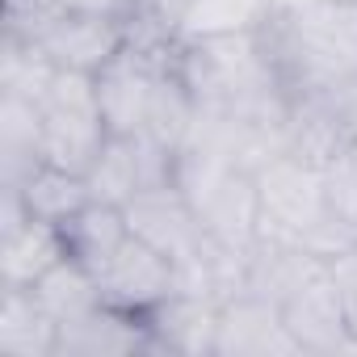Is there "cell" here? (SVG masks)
Wrapping results in <instances>:
<instances>
[{
  "instance_id": "cell-6",
  "label": "cell",
  "mask_w": 357,
  "mask_h": 357,
  "mask_svg": "<svg viewBox=\"0 0 357 357\" xmlns=\"http://www.w3.org/2000/svg\"><path fill=\"white\" fill-rule=\"evenodd\" d=\"M282 319L298 344L303 357H340L349 353V319L336 294V282L328 273V265L307 278L286 303H282Z\"/></svg>"
},
{
  "instance_id": "cell-25",
  "label": "cell",
  "mask_w": 357,
  "mask_h": 357,
  "mask_svg": "<svg viewBox=\"0 0 357 357\" xmlns=\"http://www.w3.org/2000/svg\"><path fill=\"white\" fill-rule=\"evenodd\" d=\"M135 0H59L63 13H89V17H126Z\"/></svg>"
},
{
  "instance_id": "cell-24",
  "label": "cell",
  "mask_w": 357,
  "mask_h": 357,
  "mask_svg": "<svg viewBox=\"0 0 357 357\" xmlns=\"http://www.w3.org/2000/svg\"><path fill=\"white\" fill-rule=\"evenodd\" d=\"M59 13H63L59 0H5V34L38 38V30Z\"/></svg>"
},
{
  "instance_id": "cell-16",
  "label": "cell",
  "mask_w": 357,
  "mask_h": 357,
  "mask_svg": "<svg viewBox=\"0 0 357 357\" xmlns=\"http://www.w3.org/2000/svg\"><path fill=\"white\" fill-rule=\"evenodd\" d=\"M59 231H63L68 257L84 261L89 269H101V265L130 240L126 211H122V206H109V202H89V206H80L68 223H59Z\"/></svg>"
},
{
  "instance_id": "cell-23",
  "label": "cell",
  "mask_w": 357,
  "mask_h": 357,
  "mask_svg": "<svg viewBox=\"0 0 357 357\" xmlns=\"http://www.w3.org/2000/svg\"><path fill=\"white\" fill-rule=\"evenodd\" d=\"M328 273L336 282L344 319H349V353H357V244H349L344 252H336L328 261Z\"/></svg>"
},
{
  "instance_id": "cell-9",
  "label": "cell",
  "mask_w": 357,
  "mask_h": 357,
  "mask_svg": "<svg viewBox=\"0 0 357 357\" xmlns=\"http://www.w3.org/2000/svg\"><path fill=\"white\" fill-rule=\"evenodd\" d=\"M219 298L172 290L155 311H147L155 357H215L219 349Z\"/></svg>"
},
{
  "instance_id": "cell-4",
  "label": "cell",
  "mask_w": 357,
  "mask_h": 357,
  "mask_svg": "<svg viewBox=\"0 0 357 357\" xmlns=\"http://www.w3.org/2000/svg\"><path fill=\"white\" fill-rule=\"evenodd\" d=\"M93 273H97V286H101V303L118 307V311H130V315L155 311L176 290V265H172V257H164L160 248L143 244L139 236H130Z\"/></svg>"
},
{
  "instance_id": "cell-3",
  "label": "cell",
  "mask_w": 357,
  "mask_h": 357,
  "mask_svg": "<svg viewBox=\"0 0 357 357\" xmlns=\"http://www.w3.org/2000/svg\"><path fill=\"white\" fill-rule=\"evenodd\" d=\"M105 139H109V126L101 118L97 76L59 68L43 97V160L72 172H89Z\"/></svg>"
},
{
  "instance_id": "cell-7",
  "label": "cell",
  "mask_w": 357,
  "mask_h": 357,
  "mask_svg": "<svg viewBox=\"0 0 357 357\" xmlns=\"http://www.w3.org/2000/svg\"><path fill=\"white\" fill-rule=\"evenodd\" d=\"M47 59L63 72H101L126 47V17H89V13H59L34 38Z\"/></svg>"
},
{
  "instance_id": "cell-18",
  "label": "cell",
  "mask_w": 357,
  "mask_h": 357,
  "mask_svg": "<svg viewBox=\"0 0 357 357\" xmlns=\"http://www.w3.org/2000/svg\"><path fill=\"white\" fill-rule=\"evenodd\" d=\"M84 181H89L93 202L126 206L143 190V168H139V143H135V135H109L105 147H101V155L84 172Z\"/></svg>"
},
{
  "instance_id": "cell-22",
  "label": "cell",
  "mask_w": 357,
  "mask_h": 357,
  "mask_svg": "<svg viewBox=\"0 0 357 357\" xmlns=\"http://www.w3.org/2000/svg\"><path fill=\"white\" fill-rule=\"evenodd\" d=\"M324 194H328L332 219L344 227L349 244H357V143H349L324 168Z\"/></svg>"
},
{
  "instance_id": "cell-5",
  "label": "cell",
  "mask_w": 357,
  "mask_h": 357,
  "mask_svg": "<svg viewBox=\"0 0 357 357\" xmlns=\"http://www.w3.org/2000/svg\"><path fill=\"white\" fill-rule=\"evenodd\" d=\"M126 227H130V236H139L143 244H151V248H160L164 257H185V252H194L198 244H202V219H198V211H194V202L185 198V190L176 185V181H168V185H147V190H139L126 206Z\"/></svg>"
},
{
  "instance_id": "cell-2",
  "label": "cell",
  "mask_w": 357,
  "mask_h": 357,
  "mask_svg": "<svg viewBox=\"0 0 357 357\" xmlns=\"http://www.w3.org/2000/svg\"><path fill=\"white\" fill-rule=\"evenodd\" d=\"M257 194H261V236H282L315 248L324 261L349 248L344 227L328 211L324 194V168L298 160V155H278L265 168H257Z\"/></svg>"
},
{
  "instance_id": "cell-20",
  "label": "cell",
  "mask_w": 357,
  "mask_h": 357,
  "mask_svg": "<svg viewBox=\"0 0 357 357\" xmlns=\"http://www.w3.org/2000/svg\"><path fill=\"white\" fill-rule=\"evenodd\" d=\"M273 17V0H194L181 26V43L198 38H227V34H257Z\"/></svg>"
},
{
  "instance_id": "cell-1",
  "label": "cell",
  "mask_w": 357,
  "mask_h": 357,
  "mask_svg": "<svg viewBox=\"0 0 357 357\" xmlns=\"http://www.w3.org/2000/svg\"><path fill=\"white\" fill-rule=\"evenodd\" d=\"M261 34L290 93L357 76V0H298Z\"/></svg>"
},
{
  "instance_id": "cell-13",
  "label": "cell",
  "mask_w": 357,
  "mask_h": 357,
  "mask_svg": "<svg viewBox=\"0 0 357 357\" xmlns=\"http://www.w3.org/2000/svg\"><path fill=\"white\" fill-rule=\"evenodd\" d=\"M43 164V105L0 93V185H17Z\"/></svg>"
},
{
  "instance_id": "cell-19",
  "label": "cell",
  "mask_w": 357,
  "mask_h": 357,
  "mask_svg": "<svg viewBox=\"0 0 357 357\" xmlns=\"http://www.w3.org/2000/svg\"><path fill=\"white\" fill-rule=\"evenodd\" d=\"M38 294V303L59 319V324H72L80 315H89L93 307H101V286H97V273L76 261V257H63L55 269H47L38 278V286H30Z\"/></svg>"
},
{
  "instance_id": "cell-11",
  "label": "cell",
  "mask_w": 357,
  "mask_h": 357,
  "mask_svg": "<svg viewBox=\"0 0 357 357\" xmlns=\"http://www.w3.org/2000/svg\"><path fill=\"white\" fill-rule=\"evenodd\" d=\"M328 261L298 244V240H282V236H261L252 248H248V294H261L269 303H286L307 278H315Z\"/></svg>"
},
{
  "instance_id": "cell-10",
  "label": "cell",
  "mask_w": 357,
  "mask_h": 357,
  "mask_svg": "<svg viewBox=\"0 0 357 357\" xmlns=\"http://www.w3.org/2000/svg\"><path fill=\"white\" fill-rule=\"evenodd\" d=\"M135 353H151V328L147 315H130L118 307H93L89 315L59 324V349L55 357H135Z\"/></svg>"
},
{
  "instance_id": "cell-15",
  "label": "cell",
  "mask_w": 357,
  "mask_h": 357,
  "mask_svg": "<svg viewBox=\"0 0 357 357\" xmlns=\"http://www.w3.org/2000/svg\"><path fill=\"white\" fill-rule=\"evenodd\" d=\"M30 211V219H43V223H68L80 206L93 202L89 194V181H84V172H72V168H59L51 160H43L26 181L13 185Z\"/></svg>"
},
{
  "instance_id": "cell-14",
  "label": "cell",
  "mask_w": 357,
  "mask_h": 357,
  "mask_svg": "<svg viewBox=\"0 0 357 357\" xmlns=\"http://www.w3.org/2000/svg\"><path fill=\"white\" fill-rule=\"evenodd\" d=\"M63 257V231L55 223L30 219L26 227L0 236V286H38V278Z\"/></svg>"
},
{
  "instance_id": "cell-8",
  "label": "cell",
  "mask_w": 357,
  "mask_h": 357,
  "mask_svg": "<svg viewBox=\"0 0 357 357\" xmlns=\"http://www.w3.org/2000/svg\"><path fill=\"white\" fill-rule=\"evenodd\" d=\"M215 357H303V353L282 319V307L244 290L219 307Z\"/></svg>"
},
{
  "instance_id": "cell-12",
  "label": "cell",
  "mask_w": 357,
  "mask_h": 357,
  "mask_svg": "<svg viewBox=\"0 0 357 357\" xmlns=\"http://www.w3.org/2000/svg\"><path fill=\"white\" fill-rule=\"evenodd\" d=\"M59 319L38 303L30 286H0V353L5 357H55Z\"/></svg>"
},
{
  "instance_id": "cell-21",
  "label": "cell",
  "mask_w": 357,
  "mask_h": 357,
  "mask_svg": "<svg viewBox=\"0 0 357 357\" xmlns=\"http://www.w3.org/2000/svg\"><path fill=\"white\" fill-rule=\"evenodd\" d=\"M55 72L59 68L47 59V51L34 38H13V34L0 38V93L26 97V101H38L43 105Z\"/></svg>"
},
{
  "instance_id": "cell-17",
  "label": "cell",
  "mask_w": 357,
  "mask_h": 357,
  "mask_svg": "<svg viewBox=\"0 0 357 357\" xmlns=\"http://www.w3.org/2000/svg\"><path fill=\"white\" fill-rule=\"evenodd\" d=\"M181 55V51H176ZM194 118H198V97L190 93L185 76L176 63H168L151 89V105H147V122H143V135H151L155 143L181 151V143L190 139L194 130Z\"/></svg>"
}]
</instances>
